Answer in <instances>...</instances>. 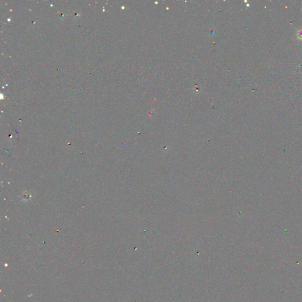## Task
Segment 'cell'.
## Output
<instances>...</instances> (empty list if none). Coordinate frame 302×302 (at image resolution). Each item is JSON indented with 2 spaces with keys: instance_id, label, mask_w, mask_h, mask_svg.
Segmentation results:
<instances>
[{
  "instance_id": "1",
  "label": "cell",
  "mask_w": 302,
  "mask_h": 302,
  "mask_svg": "<svg viewBox=\"0 0 302 302\" xmlns=\"http://www.w3.org/2000/svg\"><path fill=\"white\" fill-rule=\"evenodd\" d=\"M298 37L299 38V39H302V31H300L298 32Z\"/></svg>"
}]
</instances>
